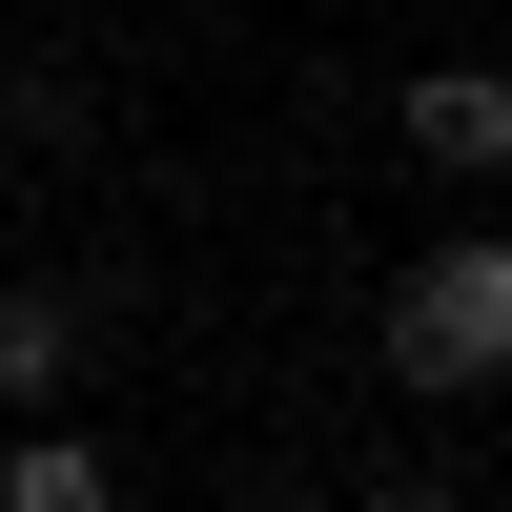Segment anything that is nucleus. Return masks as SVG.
Returning <instances> with one entry per match:
<instances>
[{
  "instance_id": "f257e3e1",
  "label": "nucleus",
  "mask_w": 512,
  "mask_h": 512,
  "mask_svg": "<svg viewBox=\"0 0 512 512\" xmlns=\"http://www.w3.org/2000/svg\"><path fill=\"white\" fill-rule=\"evenodd\" d=\"M492 369H512V246H492V226H451V246H410V267H390V390L472 410Z\"/></svg>"
},
{
  "instance_id": "f03ea898",
  "label": "nucleus",
  "mask_w": 512,
  "mask_h": 512,
  "mask_svg": "<svg viewBox=\"0 0 512 512\" xmlns=\"http://www.w3.org/2000/svg\"><path fill=\"white\" fill-rule=\"evenodd\" d=\"M390 144L431 164V185H492V164H512V82H492V62H431V82L390 103Z\"/></svg>"
},
{
  "instance_id": "7ed1b4c3",
  "label": "nucleus",
  "mask_w": 512,
  "mask_h": 512,
  "mask_svg": "<svg viewBox=\"0 0 512 512\" xmlns=\"http://www.w3.org/2000/svg\"><path fill=\"white\" fill-rule=\"evenodd\" d=\"M82 349H103V308H82L62 267L0 287V410H62V390H82Z\"/></svg>"
},
{
  "instance_id": "20e7f679",
  "label": "nucleus",
  "mask_w": 512,
  "mask_h": 512,
  "mask_svg": "<svg viewBox=\"0 0 512 512\" xmlns=\"http://www.w3.org/2000/svg\"><path fill=\"white\" fill-rule=\"evenodd\" d=\"M0 512H123V451H103V431H41V410H21V431H0Z\"/></svg>"
},
{
  "instance_id": "39448f33",
  "label": "nucleus",
  "mask_w": 512,
  "mask_h": 512,
  "mask_svg": "<svg viewBox=\"0 0 512 512\" xmlns=\"http://www.w3.org/2000/svg\"><path fill=\"white\" fill-rule=\"evenodd\" d=\"M349 512H451V492H349Z\"/></svg>"
}]
</instances>
